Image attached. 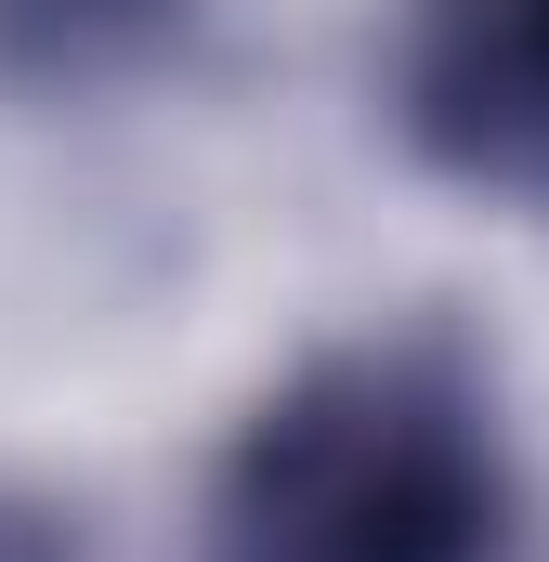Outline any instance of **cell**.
Returning <instances> with one entry per match:
<instances>
[{"mask_svg":"<svg viewBox=\"0 0 549 562\" xmlns=\"http://www.w3.org/2000/svg\"><path fill=\"white\" fill-rule=\"evenodd\" d=\"M380 105L432 183L549 223V0H393Z\"/></svg>","mask_w":549,"mask_h":562,"instance_id":"obj_2","label":"cell"},{"mask_svg":"<svg viewBox=\"0 0 549 562\" xmlns=\"http://www.w3.org/2000/svg\"><path fill=\"white\" fill-rule=\"evenodd\" d=\"M0 562H105V524L40 484V471H0Z\"/></svg>","mask_w":549,"mask_h":562,"instance_id":"obj_4","label":"cell"},{"mask_svg":"<svg viewBox=\"0 0 549 562\" xmlns=\"http://www.w3.org/2000/svg\"><path fill=\"white\" fill-rule=\"evenodd\" d=\"M197 26H210V0H0V92L105 105V92L157 79Z\"/></svg>","mask_w":549,"mask_h":562,"instance_id":"obj_3","label":"cell"},{"mask_svg":"<svg viewBox=\"0 0 549 562\" xmlns=\"http://www.w3.org/2000/svg\"><path fill=\"white\" fill-rule=\"evenodd\" d=\"M537 471L458 327H354L249 393L197 484V562H524Z\"/></svg>","mask_w":549,"mask_h":562,"instance_id":"obj_1","label":"cell"}]
</instances>
